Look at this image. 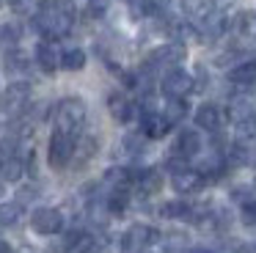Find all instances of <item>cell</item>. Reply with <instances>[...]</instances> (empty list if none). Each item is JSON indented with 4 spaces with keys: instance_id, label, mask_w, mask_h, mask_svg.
I'll return each instance as SVG.
<instances>
[{
    "instance_id": "6da1fadb",
    "label": "cell",
    "mask_w": 256,
    "mask_h": 253,
    "mask_svg": "<svg viewBox=\"0 0 256 253\" xmlns=\"http://www.w3.org/2000/svg\"><path fill=\"white\" fill-rule=\"evenodd\" d=\"M74 25V6L69 0H44L34 14V28L44 38H61Z\"/></svg>"
},
{
    "instance_id": "7a4b0ae2",
    "label": "cell",
    "mask_w": 256,
    "mask_h": 253,
    "mask_svg": "<svg viewBox=\"0 0 256 253\" xmlns=\"http://www.w3.org/2000/svg\"><path fill=\"white\" fill-rule=\"evenodd\" d=\"M86 113H88V108H86V102L80 96H64L61 102L56 104V110H52L56 130H64V132L78 135L80 126L86 124Z\"/></svg>"
},
{
    "instance_id": "3957f363",
    "label": "cell",
    "mask_w": 256,
    "mask_h": 253,
    "mask_svg": "<svg viewBox=\"0 0 256 253\" xmlns=\"http://www.w3.org/2000/svg\"><path fill=\"white\" fill-rule=\"evenodd\" d=\"M74 152H78V135L56 130L50 135V143H47V162H50V168L61 170L74 160Z\"/></svg>"
},
{
    "instance_id": "277c9868",
    "label": "cell",
    "mask_w": 256,
    "mask_h": 253,
    "mask_svg": "<svg viewBox=\"0 0 256 253\" xmlns=\"http://www.w3.org/2000/svg\"><path fill=\"white\" fill-rule=\"evenodd\" d=\"M184 60V47L182 42H171V44H162V47L152 50L149 58L144 60V72H168V69H176L179 64Z\"/></svg>"
},
{
    "instance_id": "5b68a950",
    "label": "cell",
    "mask_w": 256,
    "mask_h": 253,
    "mask_svg": "<svg viewBox=\"0 0 256 253\" xmlns=\"http://www.w3.org/2000/svg\"><path fill=\"white\" fill-rule=\"evenodd\" d=\"M154 242H160V234H157L154 226L135 223L122 234V250L124 253H146Z\"/></svg>"
},
{
    "instance_id": "8992f818",
    "label": "cell",
    "mask_w": 256,
    "mask_h": 253,
    "mask_svg": "<svg viewBox=\"0 0 256 253\" xmlns=\"http://www.w3.org/2000/svg\"><path fill=\"white\" fill-rule=\"evenodd\" d=\"M162 94H166V99H184L190 91H196V80L190 72L184 69H168L166 74H162V82H160Z\"/></svg>"
},
{
    "instance_id": "52a82bcc",
    "label": "cell",
    "mask_w": 256,
    "mask_h": 253,
    "mask_svg": "<svg viewBox=\"0 0 256 253\" xmlns=\"http://www.w3.org/2000/svg\"><path fill=\"white\" fill-rule=\"evenodd\" d=\"M30 228L42 236H52L64 231V212L56 206H39L30 214Z\"/></svg>"
},
{
    "instance_id": "ba28073f",
    "label": "cell",
    "mask_w": 256,
    "mask_h": 253,
    "mask_svg": "<svg viewBox=\"0 0 256 253\" xmlns=\"http://www.w3.org/2000/svg\"><path fill=\"white\" fill-rule=\"evenodd\" d=\"M34 60L44 74H56V72L61 69V52H58L56 42H52V38H42V42L36 44Z\"/></svg>"
},
{
    "instance_id": "9c48e42d",
    "label": "cell",
    "mask_w": 256,
    "mask_h": 253,
    "mask_svg": "<svg viewBox=\"0 0 256 253\" xmlns=\"http://www.w3.org/2000/svg\"><path fill=\"white\" fill-rule=\"evenodd\" d=\"M30 102V82L25 80H14L12 86L3 91V108L8 113H22Z\"/></svg>"
},
{
    "instance_id": "30bf717a",
    "label": "cell",
    "mask_w": 256,
    "mask_h": 253,
    "mask_svg": "<svg viewBox=\"0 0 256 253\" xmlns=\"http://www.w3.org/2000/svg\"><path fill=\"white\" fill-rule=\"evenodd\" d=\"M108 113H110L113 121L127 124V121L135 118V102L124 91H110L108 94Z\"/></svg>"
},
{
    "instance_id": "8fae6325",
    "label": "cell",
    "mask_w": 256,
    "mask_h": 253,
    "mask_svg": "<svg viewBox=\"0 0 256 253\" xmlns=\"http://www.w3.org/2000/svg\"><path fill=\"white\" fill-rule=\"evenodd\" d=\"M204 174H201L198 168H182L176 170V174H171V184L176 192H182V196H190V192H198L201 187H204Z\"/></svg>"
},
{
    "instance_id": "7c38bea8",
    "label": "cell",
    "mask_w": 256,
    "mask_h": 253,
    "mask_svg": "<svg viewBox=\"0 0 256 253\" xmlns=\"http://www.w3.org/2000/svg\"><path fill=\"white\" fill-rule=\"evenodd\" d=\"M168 130H171V121L162 113H157V110H144V116H140V132H144L146 138L157 140V138H162Z\"/></svg>"
},
{
    "instance_id": "4fadbf2b",
    "label": "cell",
    "mask_w": 256,
    "mask_h": 253,
    "mask_svg": "<svg viewBox=\"0 0 256 253\" xmlns=\"http://www.w3.org/2000/svg\"><path fill=\"white\" fill-rule=\"evenodd\" d=\"M198 152H201V135L196 130H182L176 135V140H174V148H171V154H179L184 160L196 157Z\"/></svg>"
},
{
    "instance_id": "5bb4252c",
    "label": "cell",
    "mask_w": 256,
    "mask_h": 253,
    "mask_svg": "<svg viewBox=\"0 0 256 253\" xmlns=\"http://www.w3.org/2000/svg\"><path fill=\"white\" fill-rule=\"evenodd\" d=\"M220 124H223V113L218 104H212V102L198 104V110H196V126H201L206 132H218Z\"/></svg>"
},
{
    "instance_id": "9a60e30c",
    "label": "cell",
    "mask_w": 256,
    "mask_h": 253,
    "mask_svg": "<svg viewBox=\"0 0 256 253\" xmlns=\"http://www.w3.org/2000/svg\"><path fill=\"white\" fill-rule=\"evenodd\" d=\"M28 174V165H25V160L20 157V154H14V157H6L0 160V182H8V184H17L22 176Z\"/></svg>"
},
{
    "instance_id": "2e32d148",
    "label": "cell",
    "mask_w": 256,
    "mask_h": 253,
    "mask_svg": "<svg viewBox=\"0 0 256 253\" xmlns=\"http://www.w3.org/2000/svg\"><path fill=\"white\" fill-rule=\"evenodd\" d=\"M228 80L237 88L248 91V88L256 86V60H245V64H237L232 72H228Z\"/></svg>"
},
{
    "instance_id": "e0dca14e",
    "label": "cell",
    "mask_w": 256,
    "mask_h": 253,
    "mask_svg": "<svg viewBox=\"0 0 256 253\" xmlns=\"http://www.w3.org/2000/svg\"><path fill=\"white\" fill-rule=\"evenodd\" d=\"M162 170L157 168H144V170H135V184L146 192V196H154V192L162 190Z\"/></svg>"
},
{
    "instance_id": "ac0fdd59",
    "label": "cell",
    "mask_w": 256,
    "mask_h": 253,
    "mask_svg": "<svg viewBox=\"0 0 256 253\" xmlns=\"http://www.w3.org/2000/svg\"><path fill=\"white\" fill-rule=\"evenodd\" d=\"M204 22V28H201V36L204 38H218V36H223L226 33V28H228V20H226V14H220V11H212L206 20H201Z\"/></svg>"
},
{
    "instance_id": "d6986e66",
    "label": "cell",
    "mask_w": 256,
    "mask_h": 253,
    "mask_svg": "<svg viewBox=\"0 0 256 253\" xmlns=\"http://www.w3.org/2000/svg\"><path fill=\"white\" fill-rule=\"evenodd\" d=\"M3 64H6V72H8V74H25V72L30 69V58H28V55H25L20 47H12V50H8Z\"/></svg>"
},
{
    "instance_id": "ffe728a7",
    "label": "cell",
    "mask_w": 256,
    "mask_h": 253,
    "mask_svg": "<svg viewBox=\"0 0 256 253\" xmlns=\"http://www.w3.org/2000/svg\"><path fill=\"white\" fill-rule=\"evenodd\" d=\"M182 11L190 20H206L215 11V0H182Z\"/></svg>"
},
{
    "instance_id": "44dd1931",
    "label": "cell",
    "mask_w": 256,
    "mask_h": 253,
    "mask_svg": "<svg viewBox=\"0 0 256 253\" xmlns=\"http://www.w3.org/2000/svg\"><path fill=\"white\" fill-rule=\"evenodd\" d=\"M22 220V204L20 201H3L0 204V228H12Z\"/></svg>"
},
{
    "instance_id": "7402d4cb",
    "label": "cell",
    "mask_w": 256,
    "mask_h": 253,
    "mask_svg": "<svg viewBox=\"0 0 256 253\" xmlns=\"http://www.w3.org/2000/svg\"><path fill=\"white\" fill-rule=\"evenodd\" d=\"M61 69L64 72H80L86 69V50L80 47H69L61 52Z\"/></svg>"
},
{
    "instance_id": "603a6c76",
    "label": "cell",
    "mask_w": 256,
    "mask_h": 253,
    "mask_svg": "<svg viewBox=\"0 0 256 253\" xmlns=\"http://www.w3.org/2000/svg\"><path fill=\"white\" fill-rule=\"evenodd\" d=\"M190 212H193V206H190L188 201H166V204L160 206V218H166V220L190 218Z\"/></svg>"
},
{
    "instance_id": "cb8c5ba5",
    "label": "cell",
    "mask_w": 256,
    "mask_h": 253,
    "mask_svg": "<svg viewBox=\"0 0 256 253\" xmlns=\"http://www.w3.org/2000/svg\"><path fill=\"white\" fill-rule=\"evenodd\" d=\"M162 248H166V253H184L190 250V236L182 231H168L162 236Z\"/></svg>"
},
{
    "instance_id": "d4e9b609",
    "label": "cell",
    "mask_w": 256,
    "mask_h": 253,
    "mask_svg": "<svg viewBox=\"0 0 256 253\" xmlns=\"http://www.w3.org/2000/svg\"><path fill=\"white\" fill-rule=\"evenodd\" d=\"M96 152H100V138H96V135H86V138H80V140H78V152H74V157L80 160V165H86Z\"/></svg>"
},
{
    "instance_id": "484cf974",
    "label": "cell",
    "mask_w": 256,
    "mask_h": 253,
    "mask_svg": "<svg viewBox=\"0 0 256 253\" xmlns=\"http://www.w3.org/2000/svg\"><path fill=\"white\" fill-rule=\"evenodd\" d=\"M144 148H146L144 132H130V135L122 138V152L127 154V157H138V154H144Z\"/></svg>"
},
{
    "instance_id": "4316f807",
    "label": "cell",
    "mask_w": 256,
    "mask_h": 253,
    "mask_svg": "<svg viewBox=\"0 0 256 253\" xmlns=\"http://www.w3.org/2000/svg\"><path fill=\"white\" fill-rule=\"evenodd\" d=\"M105 204H108V212H110V214H124V212H127V206H130L127 190H110V192H108V198H105Z\"/></svg>"
},
{
    "instance_id": "83f0119b",
    "label": "cell",
    "mask_w": 256,
    "mask_h": 253,
    "mask_svg": "<svg viewBox=\"0 0 256 253\" xmlns=\"http://www.w3.org/2000/svg\"><path fill=\"white\" fill-rule=\"evenodd\" d=\"M20 38H22V28L17 25V22H6V25H0V44L3 47H17Z\"/></svg>"
},
{
    "instance_id": "f1b7e54d",
    "label": "cell",
    "mask_w": 256,
    "mask_h": 253,
    "mask_svg": "<svg viewBox=\"0 0 256 253\" xmlns=\"http://www.w3.org/2000/svg\"><path fill=\"white\" fill-rule=\"evenodd\" d=\"M162 116H166L171 124H179V121L188 116V104H184V99H168V102H166V110H162Z\"/></svg>"
},
{
    "instance_id": "f546056e",
    "label": "cell",
    "mask_w": 256,
    "mask_h": 253,
    "mask_svg": "<svg viewBox=\"0 0 256 253\" xmlns=\"http://www.w3.org/2000/svg\"><path fill=\"white\" fill-rule=\"evenodd\" d=\"M8 6H12V11L14 14H20V16H30V14H36L39 11V0H8Z\"/></svg>"
},
{
    "instance_id": "4dcf8cb0",
    "label": "cell",
    "mask_w": 256,
    "mask_h": 253,
    "mask_svg": "<svg viewBox=\"0 0 256 253\" xmlns=\"http://www.w3.org/2000/svg\"><path fill=\"white\" fill-rule=\"evenodd\" d=\"M237 132H240V138L256 140V110H254L250 116H245L242 121H237Z\"/></svg>"
},
{
    "instance_id": "1f68e13d",
    "label": "cell",
    "mask_w": 256,
    "mask_h": 253,
    "mask_svg": "<svg viewBox=\"0 0 256 253\" xmlns=\"http://www.w3.org/2000/svg\"><path fill=\"white\" fill-rule=\"evenodd\" d=\"M226 162L228 165H248V148H245L242 143H234L226 154Z\"/></svg>"
},
{
    "instance_id": "d6a6232c",
    "label": "cell",
    "mask_w": 256,
    "mask_h": 253,
    "mask_svg": "<svg viewBox=\"0 0 256 253\" xmlns=\"http://www.w3.org/2000/svg\"><path fill=\"white\" fill-rule=\"evenodd\" d=\"M240 218H242L245 226H250V228H254V226H256V201H245Z\"/></svg>"
},
{
    "instance_id": "836d02e7",
    "label": "cell",
    "mask_w": 256,
    "mask_h": 253,
    "mask_svg": "<svg viewBox=\"0 0 256 253\" xmlns=\"http://www.w3.org/2000/svg\"><path fill=\"white\" fill-rule=\"evenodd\" d=\"M237 253H256V245H240Z\"/></svg>"
},
{
    "instance_id": "e575fe53",
    "label": "cell",
    "mask_w": 256,
    "mask_h": 253,
    "mask_svg": "<svg viewBox=\"0 0 256 253\" xmlns=\"http://www.w3.org/2000/svg\"><path fill=\"white\" fill-rule=\"evenodd\" d=\"M248 165H256V148H250V152H248Z\"/></svg>"
},
{
    "instance_id": "d590c367",
    "label": "cell",
    "mask_w": 256,
    "mask_h": 253,
    "mask_svg": "<svg viewBox=\"0 0 256 253\" xmlns=\"http://www.w3.org/2000/svg\"><path fill=\"white\" fill-rule=\"evenodd\" d=\"M188 253H212V250H204V248H193V250H188Z\"/></svg>"
},
{
    "instance_id": "8d00e7d4",
    "label": "cell",
    "mask_w": 256,
    "mask_h": 253,
    "mask_svg": "<svg viewBox=\"0 0 256 253\" xmlns=\"http://www.w3.org/2000/svg\"><path fill=\"white\" fill-rule=\"evenodd\" d=\"M254 192H256V179H254Z\"/></svg>"
},
{
    "instance_id": "74e56055",
    "label": "cell",
    "mask_w": 256,
    "mask_h": 253,
    "mask_svg": "<svg viewBox=\"0 0 256 253\" xmlns=\"http://www.w3.org/2000/svg\"><path fill=\"white\" fill-rule=\"evenodd\" d=\"M0 6H3V0H0Z\"/></svg>"
}]
</instances>
